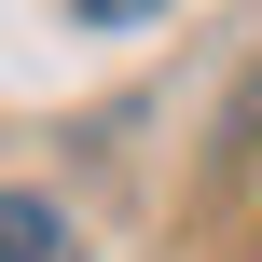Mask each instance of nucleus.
<instances>
[{"label":"nucleus","instance_id":"2","mask_svg":"<svg viewBox=\"0 0 262 262\" xmlns=\"http://www.w3.org/2000/svg\"><path fill=\"white\" fill-rule=\"evenodd\" d=\"M83 14H97V28H124V14H152V0H83Z\"/></svg>","mask_w":262,"mask_h":262},{"label":"nucleus","instance_id":"1","mask_svg":"<svg viewBox=\"0 0 262 262\" xmlns=\"http://www.w3.org/2000/svg\"><path fill=\"white\" fill-rule=\"evenodd\" d=\"M0 262H83L69 207H55V193H0Z\"/></svg>","mask_w":262,"mask_h":262}]
</instances>
